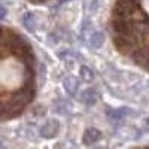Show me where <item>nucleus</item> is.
<instances>
[{
	"instance_id": "1",
	"label": "nucleus",
	"mask_w": 149,
	"mask_h": 149,
	"mask_svg": "<svg viewBox=\"0 0 149 149\" xmlns=\"http://www.w3.org/2000/svg\"><path fill=\"white\" fill-rule=\"evenodd\" d=\"M36 63L26 37L0 26V122L21 116L34 102Z\"/></svg>"
},
{
	"instance_id": "2",
	"label": "nucleus",
	"mask_w": 149,
	"mask_h": 149,
	"mask_svg": "<svg viewBox=\"0 0 149 149\" xmlns=\"http://www.w3.org/2000/svg\"><path fill=\"white\" fill-rule=\"evenodd\" d=\"M110 34L122 57L149 72V0H116Z\"/></svg>"
},
{
	"instance_id": "3",
	"label": "nucleus",
	"mask_w": 149,
	"mask_h": 149,
	"mask_svg": "<svg viewBox=\"0 0 149 149\" xmlns=\"http://www.w3.org/2000/svg\"><path fill=\"white\" fill-rule=\"evenodd\" d=\"M39 131L45 139H52L60 133V122L57 119H49L40 127Z\"/></svg>"
},
{
	"instance_id": "4",
	"label": "nucleus",
	"mask_w": 149,
	"mask_h": 149,
	"mask_svg": "<svg viewBox=\"0 0 149 149\" xmlns=\"http://www.w3.org/2000/svg\"><path fill=\"white\" fill-rule=\"evenodd\" d=\"M100 139H102V131L100 130H97V128H88V130L85 131V134H84L82 142L86 146H91V145L97 143Z\"/></svg>"
},
{
	"instance_id": "5",
	"label": "nucleus",
	"mask_w": 149,
	"mask_h": 149,
	"mask_svg": "<svg viewBox=\"0 0 149 149\" xmlns=\"http://www.w3.org/2000/svg\"><path fill=\"white\" fill-rule=\"evenodd\" d=\"M63 86H64V90H66L70 95H74V94H76V91H78L79 84H78V79H76V78L67 76V78L63 81Z\"/></svg>"
},
{
	"instance_id": "6",
	"label": "nucleus",
	"mask_w": 149,
	"mask_h": 149,
	"mask_svg": "<svg viewBox=\"0 0 149 149\" xmlns=\"http://www.w3.org/2000/svg\"><path fill=\"white\" fill-rule=\"evenodd\" d=\"M103 42H104V36H103V33H100V31H94V33L90 36V40H88V43H90V46H91L93 49L102 48V46H103Z\"/></svg>"
},
{
	"instance_id": "7",
	"label": "nucleus",
	"mask_w": 149,
	"mask_h": 149,
	"mask_svg": "<svg viewBox=\"0 0 149 149\" xmlns=\"http://www.w3.org/2000/svg\"><path fill=\"white\" fill-rule=\"evenodd\" d=\"M81 100H82L85 104H94V103L98 100V94H97L95 90L90 88V90H86V91L82 93V98H81Z\"/></svg>"
},
{
	"instance_id": "8",
	"label": "nucleus",
	"mask_w": 149,
	"mask_h": 149,
	"mask_svg": "<svg viewBox=\"0 0 149 149\" xmlns=\"http://www.w3.org/2000/svg\"><path fill=\"white\" fill-rule=\"evenodd\" d=\"M79 74H81L82 81H85V82L94 81V72H93L88 66H82V67L79 69Z\"/></svg>"
},
{
	"instance_id": "9",
	"label": "nucleus",
	"mask_w": 149,
	"mask_h": 149,
	"mask_svg": "<svg viewBox=\"0 0 149 149\" xmlns=\"http://www.w3.org/2000/svg\"><path fill=\"white\" fill-rule=\"evenodd\" d=\"M22 22L29 30H34L36 29V19H34V15L33 14H26L22 18Z\"/></svg>"
},
{
	"instance_id": "10",
	"label": "nucleus",
	"mask_w": 149,
	"mask_h": 149,
	"mask_svg": "<svg viewBox=\"0 0 149 149\" xmlns=\"http://www.w3.org/2000/svg\"><path fill=\"white\" fill-rule=\"evenodd\" d=\"M6 14H8V10H6V8L0 3V19H3L5 17H6Z\"/></svg>"
},
{
	"instance_id": "11",
	"label": "nucleus",
	"mask_w": 149,
	"mask_h": 149,
	"mask_svg": "<svg viewBox=\"0 0 149 149\" xmlns=\"http://www.w3.org/2000/svg\"><path fill=\"white\" fill-rule=\"evenodd\" d=\"M136 149H149V146H143V148H136Z\"/></svg>"
},
{
	"instance_id": "12",
	"label": "nucleus",
	"mask_w": 149,
	"mask_h": 149,
	"mask_svg": "<svg viewBox=\"0 0 149 149\" xmlns=\"http://www.w3.org/2000/svg\"><path fill=\"white\" fill-rule=\"evenodd\" d=\"M0 149H6V146H3L2 143H0Z\"/></svg>"
}]
</instances>
